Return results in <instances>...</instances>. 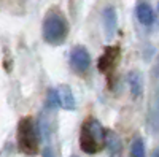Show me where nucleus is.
I'll use <instances>...</instances> for the list:
<instances>
[{
	"mask_svg": "<svg viewBox=\"0 0 159 157\" xmlns=\"http://www.w3.org/2000/svg\"><path fill=\"white\" fill-rule=\"evenodd\" d=\"M46 97H48V105L49 107H59V95H57V90H54V89H49L48 90V94H46Z\"/></svg>",
	"mask_w": 159,
	"mask_h": 157,
	"instance_id": "11",
	"label": "nucleus"
},
{
	"mask_svg": "<svg viewBox=\"0 0 159 157\" xmlns=\"http://www.w3.org/2000/svg\"><path fill=\"white\" fill-rule=\"evenodd\" d=\"M137 18L143 25H151L154 22V11L148 3H140L137 7Z\"/></svg>",
	"mask_w": 159,
	"mask_h": 157,
	"instance_id": "9",
	"label": "nucleus"
},
{
	"mask_svg": "<svg viewBox=\"0 0 159 157\" xmlns=\"http://www.w3.org/2000/svg\"><path fill=\"white\" fill-rule=\"evenodd\" d=\"M127 83H129V89L130 94L134 98L140 97L143 94V76L139 70H132L127 75Z\"/></svg>",
	"mask_w": 159,
	"mask_h": 157,
	"instance_id": "7",
	"label": "nucleus"
},
{
	"mask_svg": "<svg viewBox=\"0 0 159 157\" xmlns=\"http://www.w3.org/2000/svg\"><path fill=\"white\" fill-rule=\"evenodd\" d=\"M43 40L49 45H61L69 35V22L64 13L59 10H51L46 13L43 21Z\"/></svg>",
	"mask_w": 159,
	"mask_h": 157,
	"instance_id": "1",
	"label": "nucleus"
},
{
	"mask_svg": "<svg viewBox=\"0 0 159 157\" xmlns=\"http://www.w3.org/2000/svg\"><path fill=\"white\" fill-rule=\"evenodd\" d=\"M102 18H103V29H105V37L107 40H111L116 33L118 29V15H116V10L113 7H107L102 13Z\"/></svg>",
	"mask_w": 159,
	"mask_h": 157,
	"instance_id": "5",
	"label": "nucleus"
},
{
	"mask_svg": "<svg viewBox=\"0 0 159 157\" xmlns=\"http://www.w3.org/2000/svg\"><path fill=\"white\" fill-rule=\"evenodd\" d=\"M153 157H159V149H157V151H154V152H153Z\"/></svg>",
	"mask_w": 159,
	"mask_h": 157,
	"instance_id": "13",
	"label": "nucleus"
},
{
	"mask_svg": "<svg viewBox=\"0 0 159 157\" xmlns=\"http://www.w3.org/2000/svg\"><path fill=\"white\" fill-rule=\"evenodd\" d=\"M43 157H54V155H52V151H51L49 148H46V149L43 151Z\"/></svg>",
	"mask_w": 159,
	"mask_h": 157,
	"instance_id": "12",
	"label": "nucleus"
},
{
	"mask_svg": "<svg viewBox=\"0 0 159 157\" xmlns=\"http://www.w3.org/2000/svg\"><path fill=\"white\" fill-rule=\"evenodd\" d=\"M105 143V132L103 127L96 119L84 121L81 127V135H80V146L88 154H96L102 149Z\"/></svg>",
	"mask_w": 159,
	"mask_h": 157,
	"instance_id": "2",
	"label": "nucleus"
},
{
	"mask_svg": "<svg viewBox=\"0 0 159 157\" xmlns=\"http://www.w3.org/2000/svg\"><path fill=\"white\" fill-rule=\"evenodd\" d=\"M70 63L78 73H86L91 65V56L89 51L84 46H75L70 52Z\"/></svg>",
	"mask_w": 159,
	"mask_h": 157,
	"instance_id": "4",
	"label": "nucleus"
},
{
	"mask_svg": "<svg viewBox=\"0 0 159 157\" xmlns=\"http://www.w3.org/2000/svg\"><path fill=\"white\" fill-rule=\"evenodd\" d=\"M130 157H147L145 152V143L142 138H135L130 145Z\"/></svg>",
	"mask_w": 159,
	"mask_h": 157,
	"instance_id": "10",
	"label": "nucleus"
},
{
	"mask_svg": "<svg viewBox=\"0 0 159 157\" xmlns=\"http://www.w3.org/2000/svg\"><path fill=\"white\" fill-rule=\"evenodd\" d=\"M118 56H119V49H118V48H108V49L102 54V57L99 59V70L103 72V73L110 72V70L115 67Z\"/></svg>",
	"mask_w": 159,
	"mask_h": 157,
	"instance_id": "6",
	"label": "nucleus"
},
{
	"mask_svg": "<svg viewBox=\"0 0 159 157\" xmlns=\"http://www.w3.org/2000/svg\"><path fill=\"white\" fill-rule=\"evenodd\" d=\"M57 95H59V103H61L62 108L69 110V111L75 110V97H73L72 89H70L67 84H61V86H59Z\"/></svg>",
	"mask_w": 159,
	"mask_h": 157,
	"instance_id": "8",
	"label": "nucleus"
},
{
	"mask_svg": "<svg viewBox=\"0 0 159 157\" xmlns=\"http://www.w3.org/2000/svg\"><path fill=\"white\" fill-rule=\"evenodd\" d=\"M18 145L24 154L34 155L38 152V133L32 117H22L18 124Z\"/></svg>",
	"mask_w": 159,
	"mask_h": 157,
	"instance_id": "3",
	"label": "nucleus"
}]
</instances>
